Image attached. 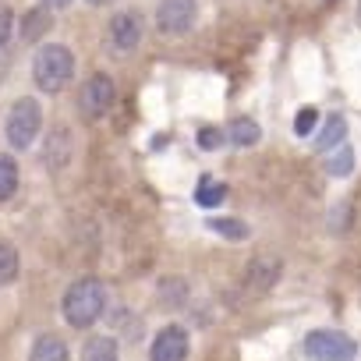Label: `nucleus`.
<instances>
[{
  "label": "nucleus",
  "instance_id": "f257e3e1",
  "mask_svg": "<svg viewBox=\"0 0 361 361\" xmlns=\"http://www.w3.org/2000/svg\"><path fill=\"white\" fill-rule=\"evenodd\" d=\"M61 308H64V319H68L75 329H89V326L103 315V308H106V287H103V280H96V276L75 280V283L68 287Z\"/></svg>",
  "mask_w": 361,
  "mask_h": 361
},
{
  "label": "nucleus",
  "instance_id": "f03ea898",
  "mask_svg": "<svg viewBox=\"0 0 361 361\" xmlns=\"http://www.w3.org/2000/svg\"><path fill=\"white\" fill-rule=\"evenodd\" d=\"M71 75H75V57L61 43H47L32 57V82H36L39 92H50V96L61 92L71 82Z\"/></svg>",
  "mask_w": 361,
  "mask_h": 361
},
{
  "label": "nucleus",
  "instance_id": "7ed1b4c3",
  "mask_svg": "<svg viewBox=\"0 0 361 361\" xmlns=\"http://www.w3.org/2000/svg\"><path fill=\"white\" fill-rule=\"evenodd\" d=\"M39 128H43V110H39V103H36L32 96H22V99L11 106L8 124H4V135H8L11 149H29V145L36 142Z\"/></svg>",
  "mask_w": 361,
  "mask_h": 361
},
{
  "label": "nucleus",
  "instance_id": "20e7f679",
  "mask_svg": "<svg viewBox=\"0 0 361 361\" xmlns=\"http://www.w3.org/2000/svg\"><path fill=\"white\" fill-rule=\"evenodd\" d=\"M305 354L312 361H354L357 343L340 329H315L305 336Z\"/></svg>",
  "mask_w": 361,
  "mask_h": 361
},
{
  "label": "nucleus",
  "instance_id": "39448f33",
  "mask_svg": "<svg viewBox=\"0 0 361 361\" xmlns=\"http://www.w3.org/2000/svg\"><path fill=\"white\" fill-rule=\"evenodd\" d=\"M114 99H117L114 78H106V75H92V78L82 85V92H78V110H82V117L96 121V117H103V114L114 106Z\"/></svg>",
  "mask_w": 361,
  "mask_h": 361
},
{
  "label": "nucleus",
  "instance_id": "423d86ee",
  "mask_svg": "<svg viewBox=\"0 0 361 361\" xmlns=\"http://www.w3.org/2000/svg\"><path fill=\"white\" fill-rule=\"evenodd\" d=\"M199 4L195 0H159V11H156V25L166 36H180L195 25Z\"/></svg>",
  "mask_w": 361,
  "mask_h": 361
},
{
  "label": "nucleus",
  "instance_id": "0eeeda50",
  "mask_svg": "<svg viewBox=\"0 0 361 361\" xmlns=\"http://www.w3.org/2000/svg\"><path fill=\"white\" fill-rule=\"evenodd\" d=\"M188 357V333L180 326H163L152 340L149 361H185Z\"/></svg>",
  "mask_w": 361,
  "mask_h": 361
},
{
  "label": "nucleus",
  "instance_id": "6e6552de",
  "mask_svg": "<svg viewBox=\"0 0 361 361\" xmlns=\"http://www.w3.org/2000/svg\"><path fill=\"white\" fill-rule=\"evenodd\" d=\"M110 43H114V50H121V54L135 50V47L142 43V18H138L135 11L114 15V22H110Z\"/></svg>",
  "mask_w": 361,
  "mask_h": 361
},
{
  "label": "nucleus",
  "instance_id": "1a4fd4ad",
  "mask_svg": "<svg viewBox=\"0 0 361 361\" xmlns=\"http://www.w3.org/2000/svg\"><path fill=\"white\" fill-rule=\"evenodd\" d=\"M276 280H280V259H269V255H259L245 273V287L252 294H266Z\"/></svg>",
  "mask_w": 361,
  "mask_h": 361
},
{
  "label": "nucleus",
  "instance_id": "9d476101",
  "mask_svg": "<svg viewBox=\"0 0 361 361\" xmlns=\"http://www.w3.org/2000/svg\"><path fill=\"white\" fill-rule=\"evenodd\" d=\"M29 361H71V354H68V343L57 333H43V336L32 340Z\"/></svg>",
  "mask_w": 361,
  "mask_h": 361
},
{
  "label": "nucleus",
  "instance_id": "9b49d317",
  "mask_svg": "<svg viewBox=\"0 0 361 361\" xmlns=\"http://www.w3.org/2000/svg\"><path fill=\"white\" fill-rule=\"evenodd\" d=\"M82 361H121L117 340L114 336H89L82 347Z\"/></svg>",
  "mask_w": 361,
  "mask_h": 361
},
{
  "label": "nucleus",
  "instance_id": "f8f14e48",
  "mask_svg": "<svg viewBox=\"0 0 361 361\" xmlns=\"http://www.w3.org/2000/svg\"><path fill=\"white\" fill-rule=\"evenodd\" d=\"M50 29H54V15H50L47 8H32V11L25 15V22H22V39L36 43V39H43Z\"/></svg>",
  "mask_w": 361,
  "mask_h": 361
},
{
  "label": "nucleus",
  "instance_id": "ddd939ff",
  "mask_svg": "<svg viewBox=\"0 0 361 361\" xmlns=\"http://www.w3.org/2000/svg\"><path fill=\"white\" fill-rule=\"evenodd\" d=\"M68 152H71V135L68 131H54L47 138V163L50 166H64L68 163Z\"/></svg>",
  "mask_w": 361,
  "mask_h": 361
},
{
  "label": "nucleus",
  "instance_id": "4468645a",
  "mask_svg": "<svg viewBox=\"0 0 361 361\" xmlns=\"http://www.w3.org/2000/svg\"><path fill=\"white\" fill-rule=\"evenodd\" d=\"M18 192V163L11 156H0V202H8Z\"/></svg>",
  "mask_w": 361,
  "mask_h": 361
},
{
  "label": "nucleus",
  "instance_id": "2eb2a0df",
  "mask_svg": "<svg viewBox=\"0 0 361 361\" xmlns=\"http://www.w3.org/2000/svg\"><path fill=\"white\" fill-rule=\"evenodd\" d=\"M224 199H227V188L220 185V180H213V177H202V180H199V192H195V202H199V206L213 209V206H220Z\"/></svg>",
  "mask_w": 361,
  "mask_h": 361
},
{
  "label": "nucleus",
  "instance_id": "dca6fc26",
  "mask_svg": "<svg viewBox=\"0 0 361 361\" xmlns=\"http://www.w3.org/2000/svg\"><path fill=\"white\" fill-rule=\"evenodd\" d=\"M227 138H231L234 145H255V142H259V124L248 121V117H238V121L227 128Z\"/></svg>",
  "mask_w": 361,
  "mask_h": 361
},
{
  "label": "nucleus",
  "instance_id": "f3484780",
  "mask_svg": "<svg viewBox=\"0 0 361 361\" xmlns=\"http://www.w3.org/2000/svg\"><path fill=\"white\" fill-rule=\"evenodd\" d=\"M15 276H18V252L8 241H0V287H8Z\"/></svg>",
  "mask_w": 361,
  "mask_h": 361
},
{
  "label": "nucleus",
  "instance_id": "a211bd4d",
  "mask_svg": "<svg viewBox=\"0 0 361 361\" xmlns=\"http://www.w3.org/2000/svg\"><path fill=\"white\" fill-rule=\"evenodd\" d=\"M343 135H347V124H343V117H329V121H326V131L319 135V149L326 152V149H329V145H336Z\"/></svg>",
  "mask_w": 361,
  "mask_h": 361
},
{
  "label": "nucleus",
  "instance_id": "6ab92c4d",
  "mask_svg": "<svg viewBox=\"0 0 361 361\" xmlns=\"http://www.w3.org/2000/svg\"><path fill=\"white\" fill-rule=\"evenodd\" d=\"M159 301H166L170 308L185 305V283H180V280H163L159 283Z\"/></svg>",
  "mask_w": 361,
  "mask_h": 361
},
{
  "label": "nucleus",
  "instance_id": "aec40b11",
  "mask_svg": "<svg viewBox=\"0 0 361 361\" xmlns=\"http://www.w3.org/2000/svg\"><path fill=\"white\" fill-rule=\"evenodd\" d=\"M209 227H213L216 234L231 238V241H241V238H248V227H245L241 220H209Z\"/></svg>",
  "mask_w": 361,
  "mask_h": 361
},
{
  "label": "nucleus",
  "instance_id": "412c9836",
  "mask_svg": "<svg viewBox=\"0 0 361 361\" xmlns=\"http://www.w3.org/2000/svg\"><path fill=\"white\" fill-rule=\"evenodd\" d=\"M315 121H319V110H315V106H305V110L294 117V131L305 138V135H312V131H315Z\"/></svg>",
  "mask_w": 361,
  "mask_h": 361
},
{
  "label": "nucleus",
  "instance_id": "4be33fe9",
  "mask_svg": "<svg viewBox=\"0 0 361 361\" xmlns=\"http://www.w3.org/2000/svg\"><path fill=\"white\" fill-rule=\"evenodd\" d=\"M350 163H354V152H350L347 145H340V149L329 156V163H326V166H329V173H347V170H350Z\"/></svg>",
  "mask_w": 361,
  "mask_h": 361
},
{
  "label": "nucleus",
  "instance_id": "5701e85b",
  "mask_svg": "<svg viewBox=\"0 0 361 361\" xmlns=\"http://www.w3.org/2000/svg\"><path fill=\"white\" fill-rule=\"evenodd\" d=\"M11 32H15V15H11L8 4H0V47L11 39Z\"/></svg>",
  "mask_w": 361,
  "mask_h": 361
},
{
  "label": "nucleus",
  "instance_id": "b1692460",
  "mask_svg": "<svg viewBox=\"0 0 361 361\" xmlns=\"http://www.w3.org/2000/svg\"><path fill=\"white\" fill-rule=\"evenodd\" d=\"M199 142H202L206 149H213V145H220V142H224V135H220L216 128H206V131L199 135Z\"/></svg>",
  "mask_w": 361,
  "mask_h": 361
},
{
  "label": "nucleus",
  "instance_id": "393cba45",
  "mask_svg": "<svg viewBox=\"0 0 361 361\" xmlns=\"http://www.w3.org/2000/svg\"><path fill=\"white\" fill-rule=\"evenodd\" d=\"M71 0H47V8H68Z\"/></svg>",
  "mask_w": 361,
  "mask_h": 361
},
{
  "label": "nucleus",
  "instance_id": "a878e982",
  "mask_svg": "<svg viewBox=\"0 0 361 361\" xmlns=\"http://www.w3.org/2000/svg\"><path fill=\"white\" fill-rule=\"evenodd\" d=\"M89 4H106V0H89Z\"/></svg>",
  "mask_w": 361,
  "mask_h": 361
}]
</instances>
